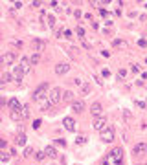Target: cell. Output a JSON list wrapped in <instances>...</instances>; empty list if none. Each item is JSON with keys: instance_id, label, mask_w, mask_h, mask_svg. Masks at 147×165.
Listing matches in <instances>:
<instances>
[{"instance_id": "6da1fadb", "label": "cell", "mask_w": 147, "mask_h": 165, "mask_svg": "<svg viewBox=\"0 0 147 165\" xmlns=\"http://www.w3.org/2000/svg\"><path fill=\"white\" fill-rule=\"evenodd\" d=\"M121 160H123V147H114L107 156L103 158L101 163H105V165H120Z\"/></svg>"}, {"instance_id": "7a4b0ae2", "label": "cell", "mask_w": 147, "mask_h": 165, "mask_svg": "<svg viewBox=\"0 0 147 165\" xmlns=\"http://www.w3.org/2000/svg\"><path fill=\"white\" fill-rule=\"evenodd\" d=\"M114 138H116V134H114V128H112L110 125H107L103 130H99V139H101L103 143H112Z\"/></svg>"}, {"instance_id": "3957f363", "label": "cell", "mask_w": 147, "mask_h": 165, "mask_svg": "<svg viewBox=\"0 0 147 165\" xmlns=\"http://www.w3.org/2000/svg\"><path fill=\"white\" fill-rule=\"evenodd\" d=\"M62 92H65V90L59 88V86H54V88H51L50 94H46L48 99H50V103H51V105H59V103H61V97H62Z\"/></svg>"}, {"instance_id": "277c9868", "label": "cell", "mask_w": 147, "mask_h": 165, "mask_svg": "<svg viewBox=\"0 0 147 165\" xmlns=\"http://www.w3.org/2000/svg\"><path fill=\"white\" fill-rule=\"evenodd\" d=\"M48 83L44 81V83H40L37 88H35V90H33V95H31V99H33V101H40V99H43V97H46V90H48Z\"/></svg>"}, {"instance_id": "5b68a950", "label": "cell", "mask_w": 147, "mask_h": 165, "mask_svg": "<svg viewBox=\"0 0 147 165\" xmlns=\"http://www.w3.org/2000/svg\"><path fill=\"white\" fill-rule=\"evenodd\" d=\"M17 61V53L15 51H6L0 55V64H4V66H9V64H13Z\"/></svg>"}, {"instance_id": "8992f818", "label": "cell", "mask_w": 147, "mask_h": 165, "mask_svg": "<svg viewBox=\"0 0 147 165\" xmlns=\"http://www.w3.org/2000/svg\"><path fill=\"white\" fill-rule=\"evenodd\" d=\"M147 154V143H143V141H140V143H136V145L132 147V156H145Z\"/></svg>"}, {"instance_id": "52a82bcc", "label": "cell", "mask_w": 147, "mask_h": 165, "mask_svg": "<svg viewBox=\"0 0 147 165\" xmlns=\"http://www.w3.org/2000/svg\"><path fill=\"white\" fill-rule=\"evenodd\" d=\"M70 105H72V110H74L76 114H81V112H85V110H87L85 101H81V99H74Z\"/></svg>"}, {"instance_id": "ba28073f", "label": "cell", "mask_w": 147, "mask_h": 165, "mask_svg": "<svg viewBox=\"0 0 147 165\" xmlns=\"http://www.w3.org/2000/svg\"><path fill=\"white\" fill-rule=\"evenodd\" d=\"M7 106H9V112H20L22 110V105H20V101L17 97H11L7 101Z\"/></svg>"}, {"instance_id": "9c48e42d", "label": "cell", "mask_w": 147, "mask_h": 165, "mask_svg": "<svg viewBox=\"0 0 147 165\" xmlns=\"http://www.w3.org/2000/svg\"><path fill=\"white\" fill-rule=\"evenodd\" d=\"M44 40H40V39H33L31 40V50H33L35 53H39L40 55V51H44Z\"/></svg>"}, {"instance_id": "30bf717a", "label": "cell", "mask_w": 147, "mask_h": 165, "mask_svg": "<svg viewBox=\"0 0 147 165\" xmlns=\"http://www.w3.org/2000/svg\"><path fill=\"white\" fill-rule=\"evenodd\" d=\"M24 70L22 68H20V66H13V73H11V77H13V81L15 83H20V81H22L24 79Z\"/></svg>"}, {"instance_id": "8fae6325", "label": "cell", "mask_w": 147, "mask_h": 165, "mask_svg": "<svg viewBox=\"0 0 147 165\" xmlns=\"http://www.w3.org/2000/svg\"><path fill=\"white\" fill-rule=\"evenodd\" d=\"M92 127L96 128V130H103L105 127H107V119H105L103 116H99V117H96V119H94V123H92Z\"/></svg>"}, {"instance_id": "7c38bea8", "label": "cell", "mask_w": 147, "mask_h": 165, "mask_svg": "<svg viewBox=\"0 0 147 165\" xmlns=\"http://www.w3.org/2000/svg\"><path fill=\"white\" fill-rule=\"evenodd\" d=\"M70 72V64L68 62H59L57 66H55V73L57 75H65V73H68Z\"/></svg>"}, {"instance_id": "4fadbf2b", "label": "cell", "mask_w": 147, "mask_h": 165, "mask_svg": "<svg viewBox=\"0 0 147 165\" xmlns=\"http://www.w3.org/2000/svg\"><path fill=\"white\" fill-rule=\"evenodd\" d=\"M90 114L94 116V117H99V116H103V106H101V103H94L92 106H90Z\"/></svg>"}, {"instance_id": "5bb4252c", "label": "cell", "mask_w": 147, "mask_h": 165, "mask_svg": "<svg viewBox=\"0 0 147 165\" xmlns=\"http://www.w3.org/2000/svg\"><path fill=\"white\" fill-rule=\"evenodd\" d=\"M62 125H65V128L68 132H76V121H74V117H65L62 119Z\"/></svg>"}, {"instance_id": "9a60e30c", "label": "cell", "mask_w": 147, "mask_h": 165, "mask_svg": "<svg viewBox=\"0 0 147 165\" xmlns=\"http://www.w3.org/2000/svg\"><path fill=\"white\" fill-rule=\"evenodd\" d=\"M43 152H44L46 158H57V156H59V152L55 150V147H44Z\"/></svg>"}, {"instance_id": "2e32d148", "label": "cell", "mask_w": 147, "mask_h": 165, "mask_svg": "<svg viewBox=\"0 0 147 165\" xmlns=\"http://www.w3.org/2000/svg\"><path fill=\"white\" fill-rule=\"evenodd\" d=\"M39 103H40V110H43V112H44V110H48L50 106H54V105L50 103V99H48V95H46V97H43V99H40Z\"/></svg>"}, {"instance_id": "e0dca14e", "label": "cell", "mask_w": 147, "mask_h": 165, "mask_svg": "<svg viewBox=\"0 0 147 165\" xmlns=\"http://www.w3.org/2000/svg\"><path fill=\"white\" fill-rule=\"evenodd\" d=\"M18 66L24 70V73H28V72H29V59H28V57H22V61H20Z\"/></svg>"}, {"instance_id": "ac0fdd59", "label": "cell", "mask_w": 147, "mask_h": 165, "mask_svg": "<svg viewBox=\"0 0 147 165\" xmlns=\"http://www.w3.org/2000/svg\"><path fill=\"white\" fill-rule=\"evenodd\" d=\"M74 92H62V97H61V101H66V103H72L74 101Z\"/></svg>"}, {"instance_id": "d6986e66", "label": "cell", "mask_w": 147, "mask_h": 165, "mask_svg": "<svg viewBox=\"0 0 147 165\" xmlns=\"http://www.w3.org/2000/svg\"><path fill=\"white\" fill-rule=\"evenodd\" d=\"M29 59V66H35L39 61H40V55L39 53H33V55H31V57H28Z\"/></svg>"}, {"instance_id": "ffe728a7", "label": "cell", "mask_w": 147, "mask_h": 165, "mask_svg": "<svg viewBox=\"0 0 147 165\" xmlns=\"http://www.w3.org/2000/svg\"><path fill=\"white\" fill-rule=\"evenodd\" d=\"M112 46H116V48H127L129 44L125 42V40H121V39H116V40L112 42Z\"/></svg>"}, {"instance_id": "44dd1931", "label": "cell", "mask_w": 147, "mask_h": 165, "mask_svg": "<svg viewBox=\"0 0 147 165\" xmlns=\"http://www.w3.org/2000/svg\"><path fill=\"white\" fill-rule=\"evenodd\" d=\"M0 79H2V83L6 84V83H11V81H13V77H11V73H7V72H6L4 75H0Z\"/></svg>"}, {"instance_id": "7402d4cb", "label": "cell", "mask_w": 147, "mask_h": 165, "mask_svg": "<svg viewBox=\"0 0 147 165\" xmlns=\"http://www.w3.org/2000/svg\"><path fill=\"white\" fill-rule=\"evenodd\" d=\"M17 145H26V136H24V132H20V134L17 136Z\"/></svg>"}, {"instance_id": "603a6c76", "label": "cell", "mask_w": 147, "mask_h": 165, "mask_svg": "<svg viewBox=\"0 0 147 165\" xmlns=\"http://www.w3.org/2000/svg\"><path fill=\"white\" fill-rule=\"evenodd\" d=\"M20 114H22V119L29 117V105H24V106H22V110H20Z\"/></svg>"}, {"instance_id": "cb8c5ba5", "label": "cell", "mask_w": 147, "mask_h": 165, "mask_svg": "<svg viewBox=\"0 0 147 165\" xmlns=\"http://www.w3.org/2000/svg\"><path fill=\"white\" fill-rule=\"evenodd\" d=\"M9 116H11L13 121H22V114L20 112H9Z\"/></svg>"}, {"instance_id": "d4e9b609", "label": "cell", "mask_w": 147, "mask_h": 165, "mask_svg": "<svg viewBox=\"0 0 147 165\" xmlns=\"http://www.w3.org/2000/svg\"><path fill=\"white\" fill-rule=\"evenodd\" d=\"M46 18H48V26L54 28V26H55V17H54V15H48Z\"/></svg>"}, {"instance_id": "484cf974", "label": "cell", "mask_w": 147, "mask_h": 165, "mask_svg": "<svg viewBox=\"0 0 147 165\" xmlns=\"http://www.w3.org/2000/svg\"><path fill=\"white\" fill-rule=\"evenodd\" d=\"M81 92L85 94V95H87V94H90V84H81Z\"/></svg>"}, {"instance_id": "4316f807", "label": "cell", "mask_w": 147, "mask_h": 165, "mask_svg": "<svg viewBox=\"0 0 147 165\" xmlns=\"http://www.w3.org/2000/svg\"><path fill=\"white\" fill-rule=\"evenodd\" d=\"M76 143H77V145H85V143H87V138H85V136H77Z\"/></svg>"}, {"instance_id": "83f0119b", "label": "cell", "mask_w": 147, "mask_h": 165, "mask_svg": "<svg viewBox=\"0 0 147 165\" xmlns=\"http://www.w3.org/2000/svg\"><path fill=\"white\" fill-rule=\"evenodd\" d=\"M35 158H37V160L40 161V160H44L46 156H44V152H43V150H39V152H35Z\"/></svg>"}, {"instance_id": "f1b7e54d", "label": "cell", "mask_w": 147, "mask_h": 165, "mask_svg": "<svg viewBox=\"0 0 147 165\" xmlns=\"http://www.w3.org/2000/svg\"><path fill=\"white\" fill-rule=\"evenodd\" d=\"M31 154H33V149H31V147H26V150H24V156H26V158H29Z\"/></svg>"}, {"instance_id": "f546056e", "label": "cell", "mask_w": 147, "mask_h": 165, "mask_svg": "<svg viewBox=\"0 0 147 165\" xmlns=\"http://www.w3.org/2000/svg\"><path fill=\"white\" fill-rule=\"evenodd\" d=\"M0 160H2V161H7V160H9V154H4V152H0Z\"/></svg>"}, {"instance_id": "4dcf8cb0", "label": "cell", "mask_w": 147, "mask_h": 165, "mask_svg": "<svg viewBox=\"0 0 147 165\" xmlns=\"http://www.w3.org/2000/svg\"><path fill=\"white\" fill-rule=\"evenodd\" d=\"M40 125H43V121H40V119H35L33 121V128H39Z\"/></svg>"}, {"instance_id": "1f68e13d", "label": "cell", "mask_w": 147, "mask_h": 165, "mask_svg": "<svg viewBox=\"0 0 147 165\" xmlns=\"http://www.w3.org/2000/svg\"><path fill=\"white\" fill-rule=\"evenodd\" d=\"M131 70H132L134 73H138V72H140V66H138V64H132V66H131Z\"/></svg>"}, {"instance_id": "d6a6232c", "label": "cell", "mask_w": 147, "mask_h": 165, "mask_svg": "<svg viewBox=\"0 0 147 165\" xmlns=\"http://www.w3.org/2000/svg\"><path fill=\"white\" fill-rule=\"evenodd\" d=\"M123 117H125V121H129V119H131V114H129V110H123Z\"/></svg>"}, {"instance_id": "836d02e7", "label": "cell", "mask_w": 147, "mask_h": 165, "mask_svg": "<svg viewBox=\"0 0 147 165\" xmlns=\"http://www.w3.org/2000/svg\"><path fill=\"white\" fill-rule=\"evenodd\" d=\"M76 31H77V35H79V37H85V29H83V28H77Z\"/></svg>"}, {"instance_id": "e575fe53", "label": "cell", "mask_w": 147, "mask_h": 165, "mask_svg": "<svg viewBox=\"0 0 147 165\" xmlns=\"http://www.w3.org/2000/svg\"><path fill=\"white\" fill-rule=\"evenodd\" d=\"M138 44H140L142 48H145V46H147V40H145V39H140V40H138Z\"/></svg>"}, {"instance_id": "d590c367", "label": "cell", "mask_w": 147, "mask_h": 165, "mask_svg": "<svg viewBox=\"0 0 147 165\" xmlns=\"http://www.w3.org/2000/svg\"><path fill=\"white\" fill-rule=\"evenodd\" d=\"M65 37H66V39L72 37V31H70V29H65Z\"/></svg>"}, {"instance_id": "8d00e7d4", "label": "cell", "mask_w": 147, "mask_h": 165, "mask_svg": "<svg viewBox=\"0 0 147 165\" xmlns=\"http://www.w3.org/2000/svg\"><path fill=\"white\" fill-rule=\"evenodd\" d=\"M6 145H7L6 139H0V149H6Z\"/></svg>"}, {"instance_id": "74e56055", "label": "cell", "mask_w": 147, "mask_h": 165, "mask_svg": "<svg viewBox=\"0 0 147 165\" xmlns=\"http://www.w3.org/2000/svg\"><path fill=\"white\" fill-rule=\"evenodd\" d=\"M55 141L59 143V145H61V147H65V145H66V141H65V139H55Z\"/></svg>"}, {"instance_id": "f35d334b", "label": "cell", "mask_w": 147, "mask_h": 165, "mask_svg": "<svg viewBox=\"0 0 147 165\" xmlns=\"http://www.w3.org/2000/svg\"><path fill=\"white\" fill-rule=\"evenodd\" d=\"M118 75H120V79H123V77H125V70H120Z\"/></svg>"}, {"instance_id": "ab89813d", "label": "cell", "mask_w": 147, "mask_h": 165, "mask_svg": "<svg viewBox=\"0 0 147 165\" xmlns=\"http://www.w3.org/2000/svg\"><path fill=\"white\" fill-rule=\"evenodd\" d=\"M74 83H76L77 86H81V84H83V81H81V79H74Z\"/></svg>"}, {"instance_id": "60d3db41", "label": "cell", "mask_w": 147, "mask_h": 165, "mask_svg": "<svg viewBox=\"0 0 147 165\" xmlns=\"http://www.w3.org/2000/svg\"><path fill=\"white\" fill-rule=\"evenodd\" d=\"M0 105H6V99L4 97H0Z\"/></svg>"}, {"instance_id": "b9f144b4", "label": "cell", "mask_w": 147, "mask_h": 165, "mask_svg": "<svg viewBox=\"0 0 147 165\" xmlns=\"http://www.w3.org/2000/svg\"><path fill=\"white\" fill-rule=\"evenodd\" d=\"M4 86H6V84L2 83V79H0V88H4Z\"/></svg>"}, {"instance_id": "7bdbcfd3", "label": "cell", "mask_w": 147, "mask_h": 165, "mask_svg": "<svg viewBox=\"0 0 147 165\" xmlns=\"http://www.w3.org/2000/svg\"><path fill=\"white\" fill-rule=\"evenodd\" d=\"M0 123H2V114H0Z\"/></svg>"}, {"instance_id": "ee69618b", "label": "cell", "mask_w": 147, "mask_h": 165, "mask_svg": "<svg viewBox=\"0 0 147 165\" xmlns=\"http://www.w3.org/2000/svg\"><path fill=\"white\" fill-rule=\"evenodd\" d=\"M145 7H147V2H145Z\"/></svg>"}, {"instance_id": "f6af8a7d", "label": "cell", "mask_w": 147, "mask_h": 165, "mask_svg": "<svg viewBox=\"0 0 147 165\" xmlns=\"http://www.w3.org/2000/svg\"><path fill=\"white\" fill-rule=\"evenodd\" d=\"M120 165H123V163H120Z\"/></svg>"}]
</instances>
